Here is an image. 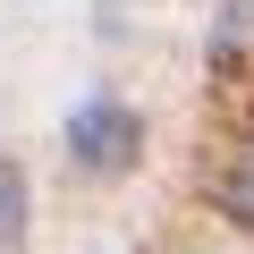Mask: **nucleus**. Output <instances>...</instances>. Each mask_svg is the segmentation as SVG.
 Instances as JSON below:
<instances>
[{"label": "nucleus", "instance_id": "1", "mask_svg": "<svg viewBox=\"0 0 254 254\" xmlns=\"http://www.w3.org/2000/svg\"><path fill=\"white\" fill-rule=\"evenodd\" d=\"M60 153H68L85 178H119V170H136V153H144V119H136V102H119V93H85V102L68 110V127H60Z\"/></svg>", "mask_w": 254, "mask_h": 254}, {"label": "nucleus", "instance_id": "2", "mask_svg": "<svg viewBox=\"0 0 254 254\" xmlns=\"http://www.w3.org/2000/svg\"><path fill=\"white\" fill-rule=\"evenodd\" d=\"M26 212H34V187H26V170H17V161H0V254L26 237Z\"/></svg>", "mask_w": 254, "mask_h": 254}, {"label": "nucleus", "instance_id": "3", "mask_svg": "<svg viewBox=\"0 0 254 254\" xmlns=\"http://www.w3.org/2000/svg\"><path fill=\"white\" fill-rule=\"evenodd\" d=\"M212 203H220V220H254V178L229 161V170L212 178Z\"/></svg>", "mask_w": 254, "mask_h": 254}]
</instances>
